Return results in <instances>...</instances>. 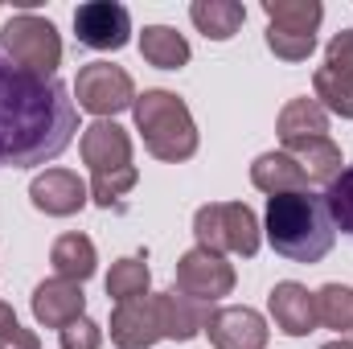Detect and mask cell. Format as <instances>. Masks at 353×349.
Wrapping results in <instances>:
<instances>
[{"mask_svg":"<svg viewBox=\"0 0 353 349\" xmlns=\"http://www.w3.org/2000/svg\"><path fill=\"white\" fill-rule=\"evenodd\" d=\"M79 107L58 79H33L0 54V169H33L70 148Z\"/></svg>","mask_w":353,"mask_h":349,"instance_id":"6da1fadb","label":"cell"},{"mask_svg":"<svg viewBox=\"0 0 353 349\" xmlns=\"http://www.w3.org/2000/svg\"><path fill=\"white\" fill-rule=\"evenodd\" d=\"M333 218L321 193H279L267 197V243L275 255L292 263H321L333 251Z\"/></svg>","mask_w":353,"mask_h":349,"instance_id":"7a4b0ae2","label":"cell"},{"mask_svg":"<svg viewBox=\"0 0 353 349\" xmlns=\"http://www.w3.org/2000/svg\"><path fill=\"white\" fill-rule=\"evenodd\" d=\"M79 148H83V161L90 165V197L111 210L140 181L132 165V136L115 119H94L83 132Z\"/></svg>","mask_w":353,"mask_h":349,"instance_id":"3957f363","label":"cell"},{"mask_svg":"<svg viewBox=\"0 0 353 349\" xmlns=\"http://www.w3.org/2000/svg\"><path fill=\"white\" fill-rule=\"evenodd\" d=\"M132 111H136V128L144 136V148L157 161L176 165V161H189L197 152V128H193V115H189L181 94L144 90V94H136Z\"/></svg>","mask_w":353,"mask_h":349,"instance_id":"277c9868","label":"cell"},{"mask_svg":"<svg viewBox=\"0 0 353 349\" xmlns=\"http://www.w3.org/2000/svg\"><path fill=\"white\" fill-rule=\"evenodd\" d=\"M193 235L197 247L205 251H230L243 259H255L259 251V218L247 201H210L193 214Z\"/></svg>","mask_w":353,"mask_h":349,"instance_id":"5b68a950","label":"cell"},{"mask_svg":"<svg viewBox=\"0 0 353 349\" xmlns=\"http://www.w3.org/2000/svg\"><path fill=\"white\" fill-rule=\"evenodd\" d=\"M0 41H4V58L17 70H25L33 79H54V70L62 62V37L46 17H33V12L8 17L0 29Z\"/></svg>","mask_w":353,"mask_h":349,"instance_id":"8992f818","label":"cell"},{"mask_svg":"<svg viewBox=\"0 0 353 349\" xmlns=\"http://www.w3.org/2000/svg\"><path fill=\"white\" fill-rule=\"evenodd\" d=\"M267 46L283 62H304L316 50V25L325 8L316 0H263Z\"/></svg>","mask_w":353,"mask_h":349,"instance_id":"52a82bcc","label":"cell"},{"mask_svg":"<svg viewBox=\"0 0 353 349\" xmlns=\"http://www.w3.org/2000/svg\"><path fill=\"white\" fill-rule=\"evenodd\" d=\"M74 94H79V107L107 119V115H119L123 107L136 103V87H132V74L123 66H111V62H90L79 70L74 79Z\"/></svg>","mask_w":353,"mask_h":349,"instance_id":"ba28073f","label":"cell"},{"mask_svg":"<svg viewBox=\"0 0 353 349\" xmlns=\"http://www.w3.org/2000/svg\"><path fill=\"white\" fill-rule=\"evenodd\" d=\"M230 288H234V267L222 259L218 251L193 247V251H185V255H181L173 292L193 296V300H201V304H214V300L230 296Z\"/></svg>","mask_w":353,"mask_h":349,"instance_id":"9c48e42d","label":"cell"},{"mask_svg":"<svg viewBox=\"0 0 353 349\" xmlns=\"http://www.w3.org/2000/svg\"><path fill=\"white\" fill-rule=\"evenodd\" d=\"M74 33L87 50H123L132 37V17L115 0H90L74 8Z\"/></svg>","mask_w":353,"mask_h":349,"instance_id":"30bf717a","label":"cell"},{"mask_svg":"<svg viewBox=\"0 0 353 349\" xmlns=\"http://www.w3.org/2000/svg\"><path fill=\"white\" fill-rule=\"evenodd\" d=\"M205 337L214 349H267V321L247 304L214 308L205 321Z\"/></svg>","mask_w":353,"mask_h":349,"instance_id":"8fae6325","label":"cell"},{"mask_svg":"<svg viewBox=\"0 0 353 349\" xmlns=\"http://www.w3.org/2000/svg\"><path fill=\"white\" fill-rule=\"evenodd\" d=\"M29 197H33V206H37L41 214H50V218H70V214H79V210L87 206L90 189H87V181L79 173H70V169H46V173L33 177Z\"/></svg>","mask_w":353,"mask_h":349,"instance_id":"7c38bea8","label":"cell"},{"mask_svg":"<svg viewBox=\"0 0 353 349\" xmlns=\"http://www.w3.org/2000/svg\"><path fill=\"white\" fill-rule=\"evenodd\" d=\"M161 308L157 296H140L128 304H115L111 312V341L119 349H152L161 341Z\"/></svg>","mask_w":353,"mask_h":349,"instance_id":"4fadbf2b","label":"cell"},{"mask_svg":"<svg viewBox=\"0 0 353 349\" xmlns=\"http://www.w3.org/2000/svg\"><path fill=\"white\" fill-rule=\"evenodd\" d=\"M267 308H271L275 329L288 333V337H304V333L316 329V296L304 283H296V279L275 283L271 296H267Z\"/></svg>","mask_w":353,"mask_h":349,"instance_id":"5bb4252c","label":"cell"},{"mask_svg":"<svg viewBox=\"0 0 353 349\" xmlns=\"http://www.w3.org/2000/svg\"><path fill=\"white\" fill-rule=\"evenodd\" d=\"M83 308H87V296H83V283H70V279H46V283H37L33 288V317H37V325H46V329H66L70 321H79L83 317Z\"/></svg>","mask_w":353,"mask_h":349,"instance_id":"9a60e30c","label":"cell"},{"mask_svg":"<svg viewBox=\"0 0 353 349\" xmlns=\"http://www.w3.org/2000/svg\"><path fill=\"white\" fill-rule=\"evenodd\" d=\"M157 308H161V333L169 341H193L197 333H205V321H210V304L193 300V296H181V292H165L157 296Z\"/></svg>","mask_w":353,"mask_h":349,"instance_id":"2e32d148","label":"cell"},{"mask_svg":"<svg viewBox=\"0 0 353 349\" xmlns=\"http://www.w3.org/2000/svg\"><path fill=\"white\" fill-rule=\"evenodd\" d=\"M283 148L292 144H304V140H316V136H329V111L316 103V99H288L283 111H279V123H275Z\"/></svg>","mask_w":353,"mask_h":349,"instance_id":"e0dca14e","label":"cell"},{"mask_svg":"<svg viewBox=\"0 0 353 349\" xmlns=\"http://www.w3.org/2000/svg\"><path fill=\"white\" fill-rule=\"evenodd\" d=\"M251 185L263 189L267 197H279V193H300V189H308V177L300 173V165H296L288 152H263V157L251 165Z\"/></svg>","mask_w":353,"mask_h":349,"instance_id":"ac0fdd59","label":"cell"},{"mask_svg":"<svg viewBox=\"0 0 353 349\" xmlns=\"http://www.w3.org/2000/svg\"><path fill=\"white\" fill-rule=\"evenodd\" d=\"M189 17H193V25H197L210 41H230V37L243 29L247 8H243L239 0H193Z\"/></svg>","mask_w":353,"mask_h":349,"instance_id":"d6986e66","label":"cell"},{"mask_svg":"<svg viewBox=\"0 0 353 349\" xmlns=\"http://www.w3.org/2000/svg\"><path fill=\"white\" fill-rule=\"evenodd\" d=\"M50 263H54V275L58 279H70V283H83L94 275V243L87 235L70 230L62 235L54 247H50Z\"/></svg>","mask_w":353,"mask_h":349,"instance_id":"ffe728a7","label":"cell"},{"mask_svg":"<svg viewBox=\"0 0 353 349\" xmlns=\"http://www.w3.org/2000/svg\"><path fill=\"white\" fill-rule=\"evenodd\" d=\"M296 165H300V173L308 177V185L312 181H321V185H329L333 177L341 173V148L329 140V136H316V140H304V144H292V148H283Z\"/></svg>","mask_w":353,"mask_h":349,"instance_id":"44dd1931","label":"cell"},{"mask_svg":"<svg viewBox=\"0 0 353 349\" xmlns=\"http://www.w3.org/2000/svg\"><path fill=\"white\" fill-rule=\"evenodd\" d=\"M140 54L157 70H181L189 62V41L176 29H169V25H148L140 33Z\"/></svg>","mask_w":353,"mask_h":349,"instance_id":"7402d4cb","label":"cell"},{"mask_svg":"<svg viewBox=\"0 0 353 349\" xmlns=\"http://www.w3.org/2000/svg\"><path fill=\"white\" fill-rule=\"evenodd\" d=\"M312 296H316V325L353 337V288H345V283H325Z\"/></svg>","mask_w":353,"mask_h":349,"instance_id":"603a6c76","label":"cell"},{"mask_svg":"<svg viewBox=\"0 0 353 349\" xmlns=\"http://www.w3.org/2000/svg\"><path fill=\"white\" fill-rule=\"evenodd\" d=\"M107 296L115 304H128V300H140L148 296V263L140 255H128V259L111 263V275H107Z\"/></svg>","mask_w":353,"mask_h":349,"instance_id":"cb8c5ba5","label":"cell"},{"mask_svg":"<svg viewBox=\"0 0 353 349\" xmlns=\"http://www.w3.org/2000/svg\"><path fill=\"white\" fill-rule=\"evenodd\" d=\"M312 87H316V103L325 111H333L341 119H353V79L350 74H341L333 66H321L316 79H312Z\"/></svg>","mask_w":353,"mask_h":349,"instance_id":"d4e9b609","label":"cell"},{"mask_svg":"<svg viewBox=\"0 0 353 349\" xmlns=\"http://www.w3.org/2000/svg\"><path fill=\"white\" fill-rule=\"evenodd\" d=\"M321 197H325V210L333 218V230H341V235L353 239V165L333 177Z\"/></svg>","mask_w":353,"mask_h":349,"instance_id":"484cf974","label":"cell"},{"mask_svg":"<svg viewBox=\"0 0 353 349\" xmlns=\"http://www.w3.org/2000/svg\"><path fill=\"white\" fill-rule=\"evenodd\" d=\"M58 337H62V349H99L103 346V329H99L94 321H87V317L70 321Z\"/></svg>","mask_w":353,"mask_h":349,"instance_id":"4316f807","label":"cell"},{"mask_svg":"<svg viewBox=\"0 0 353 349\" xmlns=\"http://www.w3.org/2000/svg\"><path fill=\"white\" fill-rule=\"evenodd\" d=\"M325 66H333V70H341V74H350L353 79V29L337 33V37L329 41V50H325Z\"/></svg>","mask_w":353,"mask_h":349,"instance_id":"83f0119b","label":"cell"},{"mask_svg":"<svg viewBox=\"0 0 353 349\" xmlns=\"http://www.w3.org/2000/svg\"><path fill=\"white\" fill-rule=\"evenodd\" d=\"M0 349H41V346H37V337H33L29 329L12 325V329H4V333H0Z\"/></svg>","mask_w":353,"mask_h":349,"instance_id":"f1b7e54d","label":"cell"},{"mask_svg":"<svg viewBox=\"0 0 353 349\" xmlns=\"http://www.w3.org/2000/svg\"><path fill=\"white\" fill-rule=\"evenodd\" d=\"M12 325H17V312L0 300V333H4V329H12Z\"/></svg>","mask_w":353,"mask_h":349,"instance_id":"f546056e","label":"cell"},{"mask_svg":"<svg viewBox=\"0 0 353 349\" xmlns=\"http://www.w3.org/2000/svg\"><path fill=\"white\" fill-rule=\"evenodd\" d=\"M321 349H353V341H345V337H341V341H329V346H321Z\"/></svg>","mask_w":353,"mask_h":349,"instance_id":"4dcf8cb0","label":"cell"}]
</instances>
